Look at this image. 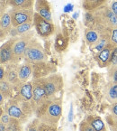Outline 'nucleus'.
Listing matches in <instances>:
<instances>
[{
    "mask_svg": "<svg viewBox=\"0 0 117 131\" xmlns=\"http://www.w3.org/2000/svg\"><path fill=\"white\" fill-rule=\"evenodd\" d=\"M110 65H117V47L113 49V52L111 54V58H110L108 66Z\"/></svg>",
    "mask_w": 117,
    "mask_h": 131,
    "instance_id": "30",
    "label": "nucleus"
},
{
    "mask_svg": "<svg viewBox=\"0 0 117 131\" xmlns=\"http://www.w3.org/2000/svg\"><path fill=\"white\" fill-rule=\"evenodd\" d=\"M33 32H29L25 35H20V37L16 38V41L14 43L13 47V60L11 63L18 64L19 62L23 59L26 48L28 46L29 42L33 38Z\"/></svg>",
    "mask_w": 117,
    "mask_h": 131,
    "instance_id": "6",
    "label": "nucleus"
},
{
    "mask_svg": "<svg viewBox=\"0 0 117 131\" xmlns=\"http://www.w3.org/2000/svg\"><path fill=\"white\" fill-rule=\"evenodd\" d=\"M14 89H15V87L6 79L0 80V94L4 96L6 100L13 98L12 95L14 92Z\"/></svg>",
    "mask_w": 117,
    "mask_h": 131,
    "instance_id": "22",
    "label": "nucleus"
},
{
    "mask_svg": "<svg viewBox=\"0 0 117 131\" xmlns=\"http://www.w3.org/2000/svg\"><path fill=\"white\" fill-rule=\"evenodd\" d=\"M33 25H34L33 22V23H25L16 27V28H14L15 29V32H16V35H23L29 33V32H31V29Z\"/></svg>",
    "mask_w": 117,
    "mask_h": 131,
    "instance_id": "23",
    "label": "nucleus"
},
{
    "mask_svg": "<svg viewBox=\"0 0 117 131\" xmlns=\"http://www.w3.org/2000/svg\"><path fill=\"white\" fill-rule=\"evenodd\" d=\"M6 75V67H4L3 64L0 66V80H4Z\"/></svg>",
    "mask_w": 117,
    "mask_h": 131,
    "instance_id": "34",
    "label": "nucleus"
},
{
    "mask_svg": "<svg viewBox=\"0 0 117 131\" xmlns=\"http://www.w3.org/2000/svg\"><path fill=\"white\" fill-rule=\"evenodd\" d=\"M1 108H3V107ZM3 110L11 118L20 120L23 124L26 123L34 115V110L32 103L28 100L22 99L18 95L7 100V101L5 103Z\"/></svg>",
    "mask_w": 117,
    "mask_h": 131,
    "instance_id": "2",
    "label": "nucleus"
},
{
    "mask_svg": "<svg viewBox=\"0 0 117 131\" xmlns=\"http://www.w3.org/2000/svg\"><path fill=\"white\" fill-rule=\"evenodd\" d=\"M112 0H82V6L86 12H92L102 6L109 5Z\"/></svg>",
    "mask_w": 117,
    "mask_h": 131,
    "instance_id": "16",
    "label": "nucleus"
},
{
    "mask_svg": "<svg viewBox=\"0 0 117 131\" xmlns=\"http://www.w3.org/2000/svg\"><path fill=\"white\" fill-rule=\"evenodd\" d=\"M41 121L37 118H34L32 119L26 125L24 131H39V126H40Z\"/></svg>",
    "mask_w": 117,
    "mask_h": 131,
    "instance_id": "26",
    "label": "nucleus"
},
{
    "mask_svg": "<svg viewBox=\"0 0 117 131\" xmlns=\"http://www.w3.org/2000/svg\"><path fill=\"white\" fill-rule=\"evenodd\" d=\"M104 131H107V130H106H106H104Z\"/></svg>",
    "mask_w": 117,
    "mask_h": 131,
    "instance_id": "37",
    "label": "nucleus"
},
{
    "mask_svg": "<svg viewBox=\"0 0 117 131\" xmlns=\"http://www.w3.org/2000/svg\"><path fill=\"white\" fill-rule=\"evenodd\" d=\"M42 84L46 90L49 100L58 99L57 95L62 91L64 86L63 78L60 74L54 73L46 77H41Z\"/></svg>",
    "mask_w": 117,
    "mask_h": 131,
    "instance_id": "5",
    "label": "nucleus"
},
{
    "mask_svg": "<svg viewBox=\"0 0 117 131\" xmlns=\"http://www.w3.org/2000/svg\"><path fill=\"white\" fill-rule=\"evenodd\" d=\"M32 73H33V65L27 62L21 64V65L18 64V77L22 83L27 82L29 78L31 77Z\"/></svg>",
    "mask_w": 117,
    "mask_h": 131,
    "instance_id": "19",
    "label": "nucleus"
},
{
    "mask_svg": "<svg viewBox=\"0 0 117 131\" xmlns=\"http://www.w3.org/2000/svg\"><path fill=\"white\" fill-rule=\"evenodd\" d=\"M33 100L31 103L33 107V110H36L42 104L49 100V97L47 95L46 90L42 84V81L41 78H36L33 81Z\"/></svg>",
    "mask_w": 117,
    "mask_h": 131,
    "instance_id": "8",
    "label": "nucleus"
},
{
    "mask_svg": "<svg viewBox=\"0 0 117 131\" xmlns=\"http://www.w3.org/2000/svg\"><path fill=\"white\" fill-rule=\"evenodd\" d=\"M36 13H38L41 16L45 18L50 22H52L51 18V11H50V6L48 1L46 0H37L34 5Z\"/></svg>",
    "mask_w": 117,
    "mask_h": 131,
    "instance_id": "13",
    "label": "nucleus"
},
{
    "mask_svg": "<svg viewBox=\"0 0 117 131\" xmlns=\"http://www.w3.org/2000/svg\"><path fill=\"white\" fill-rule=\"evenodd\" d=\"M107 79L109 82H117V65L108 66Z\"/></svg>",
    "mask_w": 117,
    "mask_h": 131,
    "instance_id": "25",
    "label": "nucleus"
},
{
    "mask_svg": "<svg viewBox=\"0 0 117 131\" xmlns=\"http://www.w3.org/2000/svg\"><path fill=\"white\" fill-rule=\"evenodd\" d=\"M109 43L112 45L113 47H117V27L113 28L111 31L109 36Z\"/></svg>",
    "mask_w": 117,
    "mask_h": 131,
    "instance_id": "27",
    "label": "nucleus"
},
{
    "mask_svg": "<svg viewBox=\"0 0 117 131\" xmlns=\"http://www.w3.org/2000/svg\"><path fill=\"white\" fill-rule=\"evenodd\" d=\"M110 115L113 117V118L117 121V102L113 103L110 108Z\"/></svg>",
    "mask_w": 117,
    "mask_h": 131,
    "instance_id": "32",
    "label": "nucleus"
},
{
    "mask_svg": "<svg viewBox=\"0 0 117 131\" xmlns=\"http://www.w3.org/2000/svg\"><path fill=\"white\" fill-rule=\"evenodd\" d=\"M88 13L92 20L89 27L97 29L101 34H110L113 28L117 27V16L111 10L109 5Z\"/></svg>",
    "mask_w": 117,
    "mask_h": 131,
    "instance_id": "3",
    "label": "nucleus"
},
{
    "mask_svg": "<svg viewBox=\"0 0 117 131\" xmlns=\"http://www.w3.org/2000/svg\"><path fill=\"white\" fill-rule=\"evenodd\" d=\"M6 126H7L8 131H23V123L20 120L16 119V118H11L9 123Z\"/></svg>",
    "mask_w": 117,
    "mask_h": 131,
    "instance_id": "24",
    "label": "nucleus"
},
{
    "mask_svg": "<svg viewBox=\"0 0 117 131\" xmlns=\"http://www.w3.org/2000/svg\"><path fill=\"white\" fill-rule=\"evenodd\" d=\"M0 131H8L7 130V126L6 124L0 122Z\"/></svg>",
    "mask_w": 117,
    "mask_h": 131,
    "instance_id": "35",
    "label": "nucleus"
},
{
    "mask_svg": "<svg viewBox=\"0 0 117 131\" xmlns=\"http://www.w3.org/2000/svg\"><path fill=\"white\" fill-rule=\"evenodd\" d=\"M4 2L5 3H6V0H0V3H1V6L4 5Z\"/></svg>",
    "mask_w": 117,
    "mask_h": 131,
    "instance_id": "36",
    "label": "nucleus"
},
{
    "mask_svg": "<svg viewBox=\"0 0 117 131\" xmlns=\"http://www.w3.org/2000/svg\"><path fill=\"white\" fill-rule=\"evenodd\" d=\"M11 15L13 27L19 26L25 23H33L34 13L33 9H23V8H11L9 10Z\"/></svg>",
    "mask_w": 117,
    "mask_h": 131,
    "instance_id": "7",
    "label": "nucleus"
},
{
    "mask_svg": "<svg viewBox=\"0 0 117 131\" xmlns=\"http://www.w3.org/2000/svg\"><path fill=\"white\" fill-rule=\"evenodd\" d=\"M33 81H27V82L22 83L17 87L16 95L31 102L33 100Z\"/></svg>",
    "mask_w": 117,
    "mask_h": 131,
    "instance_id": "14",
    "label": "nucleus"
},
{
    "mask_svg": "<svg viewBox=\"0 0 117 131\" xmlns=\"http://www.w3.org/2000/svg\"><path fill=\"white\" fill-rule=\"evenodd\" d=\"M13 23H12V18L10 12H4L1 14V18H0V35L1 39L3 37H6L7 35H9L12 31Z\"/></svg>",
    "mask_w": 117,
    "mask_h": 131,
    "instance_id": "12",
    "label": "nucleus"
},
{
    "mask_svg": "<svg viewBox=\"0 0 117 131\" xmlns=\"http://www.w3.org/2000/svg\"><path fill=\"white\" fill-rule=\"evenodd\" d=\"M61 99L48 100L34 110V116L42 123L57 127L62 117Z\"/></svg>",
    "mask_w": 117,
    "mask_h": 131,
    "instance_id": "1",
    "label": "nucleus"
},
{
    "mask_svg": "<svg viewBox=\"0 0 117 131\" xmlns=\"http://www.w3.org/2000/svg\"><path fill=\"white\" fill-rule=\"evenodd\" d=\"M79 131H96L86 119L82 120L79 124Z\"/></svg>",
    "mask_w": 117,
    "mask_h": 131,
    "instance_id": "28",
    "label": "nucleus"
},
{
    "mask_svg": "<svg viewBox=\"0 0 117 131\" xmlns=\"http://www.w3.org/2000/svg\"><path fill=\"white\" fill-rule=\"evenodd\" d=\"M105 97L111 104L117 102V82H109L105 86Z\"/></svg>",
    "mask_w": 117,
    "mask_h": 131,
    "instance_id": "17",
    "label": "nucleus"
},
{
    "mask_svg": "<svg viewBox=\"0 0 117 131\" xmlns=\"http://www.w3.org/2000/svg\"><path fill=\"white\" fill-rule=\"evenodd\" d=\"M10 119H11V117L8 115L6 112H5V110L1 108V117H0V122H2V123L6 124L7 125L9 123Z\"/></svg>",
    "mask_w": 117,
    "mask_h": 131,
    "instance_id": "29",
    "label": "nucleus"
},
{
    "mask_svg": "<svg viewBox=\"0 0 117 131\" xmlns=\"http://www.w3.org/2000/svg\"><path fill=\"white\" fill-rule=\"evenodd\" d=\"M23 59L27 63L31 65H37L47 62L48 58L42 45L36 39L33 38L27 46Z\"/></svg>",
    "mask_w": 117,
    "mask_h": 131,
    "instance_id": "4",
    "label": "nucleus"
},
{
    "mask_svg": "<svg viewBox=\"0 0 117 131\" xmlns=\"http://www.w3.org/2000/svg\"><path fill=\"white\" fill-rule=\"evenodd\" d=\"M113 49H114V47L108 42L107 45L99 52L97 57V63L101 68L108 66L110 58H111V54L113 52Z\"/></svg>",
    "mask_w": 117,
    "mask_h": 131,
    "instance_id": "15",
    "label": "nucleus"
},
{
    "mask_svg": "<svg viewBox=\"0 0 117 131\" xmlns=\"http://www.w3.org/2000/svg\"><path fill=\"white\" fill-rule=\"evenodd\" d=\"M17 37H13L5 42L0 48V63L6 65L11 63L13 60V47Z\"/></svg>",
    "mask_w": 117,
    "mask_h": 131,
    "instance_id": "10",
    "label": "nucleus"
},
{
    "mask_svg": "<svg viewBox=\"0 0 117 131\" xmlns=\"http://www.w3.org/2000/svg\"><path fill=\"white\" fill-rule=\"evenodd\" d=\"M86 120L96 131H104L106 129V124L99 116L90 115L88 117H86Z\"/></svg>",
    "mask_w": 117,
    "mask_h": 131,
    "instance_id": "20",
    "label": "nucleus"
},
{
    "mask_svg": "<svg viewBox=\"0 0 117 131\" xmlns=\"http://www.w3.org/2000/svg\"><path fill=\"white\" fill-rule=\"evenodd\" d=\"M6 4L12 8L33 9L34 0H6Z\"/></svg>",
    "mask_w": 117,
    "mask_h": 131,
    "instance_id": "21",
    "label": "nucleus"
},
{
    "mask_svg": "<svg viewBox=\"0 0 117 131\" xmlns=\"http://www.w3.org/2000/svg\"><path fill=\"white\" fill-rule=\"evenodd\" d=\"M39 131H57V127H51V126L41 122L40 126H39Z\"/></svg>",
    "mask_w": 117,
    "mask_h": 131,
    "instance_id": "31",
    "label": "nucleus"
},
{
    "mask_svg": "<svg viewBox=\"0 0 117 131\" xmlns=\"http://www.w3.org/2000/svg\"><path fill=\"white\" fill-rule=\"evenodd\" d=\"M102 35H105V34H101L97 29L93 28V27H88L85 30V39L86 42L90 45H96L101 38Z\"/></svg>",
    "mask_w": 117,
    "mask_h": 131,
    "instance_id": "18",
    "label": "nucleus"
},
{
    "mask_svg": "<svg viewBox=\"0 0 117 131\" xmlns=\"http://www.w3.org/2000/svg\"><path fill=\"white\" fill-rule=\"evenodd\" d=\"M5 79L9 81L15 88H17L22 82L18 77V64L8 63L6 65V75Z\"/></svg>",
    "mask_w": 117,
    "mask_h": 131,
    "instance_id": "11",
    "label": "nucleus"
},
{
    "mask_svg": "<svg viewBox=\"0 0 117 131\" xmlns=\"http://www.w3.org/2000/svg\"><path fill=\"white\" fill-rule=\"evenodd\" d=\"M109 6L111 10L113 12V14L117 16V0H112Z\"/></svg>",
    "mask_w": 117,
    "mask_h": 131,
    "instance_id": "33",
    "label": "nucleus"
},
{
    "mask_svg": "<svg viewBox=\"0 0 117 131\" xmlns=\"http://www.w3.org/2000/svg\"><path fill=\"white\" fill-rule=\"evenodd\" d=\"M33 24H34L35 30L38 35L42 37H49L53 34L54 25L52 22H50L41 16L38 13L35 12L34 17H33Z\"/></svg>",
    "mask_w": 117,
    "mask_h": 131,
    "instance_id": "9",
    "label": "nucleus"
}]
</instances>
